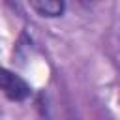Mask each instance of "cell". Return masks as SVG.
<instances>
[{
	"mask_svg": "<svg viewBox=\"0 0 120 120\" xmlns=\"http://www.w3.org/2000/svg\"><path fill=\"white\" fill-rule=\"evenodd\" d=\"M0 90L11 101H24L32 94L30 84L22 77H19L17 73H13L6 68H0Z\"/></svg>",
	"mask_w": 120,
	"mask_h": 120,
	"instance_id": "cell-1",
	"label": "cell"
},
{
	"mask_svg": "<svg viewBox=\"0 0 120 120\" xmlns=\"http://www.w3.org/2000/svg\"><path fill=\"white\" fill-rule=\"evenodd\" d=\"M30 8L38 11L41 17H60L66 9V4L58 0H32Z\"/></svg>",
	"mask_w": 120,
	"mask_h": 120,
	"instance_id": "cell-2",
	"label": "cell"
}]
</instances>
